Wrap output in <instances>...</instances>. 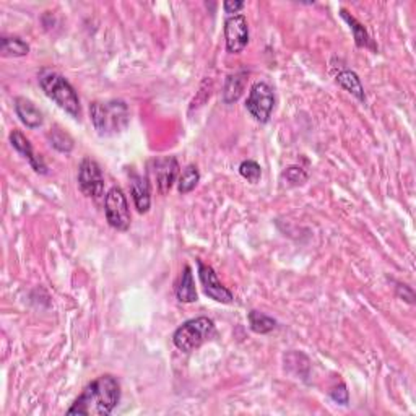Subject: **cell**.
<instances>
[{
    "label": "cell",
    "mask_w": 416,
    "mask_h": 416,
    "mask_svg": "<svg viewBox=\"0 0 416 416\" xmlns=\"http://www.w3.org/2000/svg\"><path fill=\"white\" fill-rule=\"evenodd\" d=\"M15 113L21 122L25 124L28 129H38L43 126L44 117L43 113L38 109V106L33 101L25 98V96H19L15 98Z\"/></svg>",
    "instance_id": "cell-12"
},
{
    "label": "cell",
    "mask_w": 416,
    "mask_h": 416,
    "mask_svg": "<svg viewBox=\"0 0 416 416\" xmlns=\"http://www.w3.org/2000/svg\"><path fill=\"white\" fill-rule=\"evenodd\" d=\"M152 174L157 181V189L161 196H166L172 189L179 174V161L176 157H163L153 159Z\"/></svg>",
    "instance_id": "cell-9"
},
{
    "label": "cell",
    "mask_w": 416,
    "mask_h": 416,
    "mask_svg": "<svg viewBox=\"0 0 416 416\" xmlns=\"http://www.w3.org/2000/svg\"><path fill=\"white\" fill-rule=\"evenodd\" d=\"M38 82L47 98L54 101L60 109H64L72 117H80V114H82L80 98L75 88L70 85V82L64 75L52 69H43L38 75Z\"/></svg>",
    "instance_id": "cell-3"
},
{
    "label": "cell",
    "mask_w": 416,
    "mask_h": 416,
    "mask_svg": "<svg viewBox=\"0 0 416 416\" xmlns=\"http://www.w3.org/2000/svg\"><path fill=\"white\" fill-rule=\"evenodd\" d=\"M330 398L338 405H348L349 402V393L347 391V386L345 384H338L330 391Z\"/></svg>",
    "instance_id": "cell-24"
},
{
    "label": "cell",
    "mask_w": 416,
    "mask_h": 416,
    "mask_svg": "<svg viewBox=\"0 0 416 416\" xmlns=\"http://www.w3.org/2000/svg\"><path fill=\"white\" fill-rule=\"evenodd\" d=\"M397 296L398 298H404L406 303L415 304V293L408 285H397Z\"/></svg>",
    "instance_id": "cell-25"
},
{
    "label": "cell",
    "mask_w": 416,
    "mask_h": 416,
    "mask_svg": "<svg viewBox=\"0 0 416 416\" xmlns=\"http://www.w3.org/2000/svg\"><path fill=\"white\" fill-rule=\"evenodd\" d=\"M47 139H49L51 145L57 152L70 153L73 150V139L67 132L59 129V127H54V129L49 132V135H47Z\"/></svg>",
    "instance_id": "cell-21"
},
{
    "label": "cell",
    "mask_w": 416,
    "mask_h": 416,
    "mask_svg": "<svg viewBox=\"0 0 416 416\" xmlns=\"http://www.w3.org/2000/svg\"><path fill=\"white\" fill-rule=\"evenodd\" d=\"M224 39L229 54H241L249 44V25L244 15L228 16L224 21Z\"/></svg>",
    "instance_id": "cell-8"
},
{
    "label": "cell",
    "mask_w": 416,
    "mask_h": 416,
    "mask_svg": "<svg viewBox=\"0 0 416 416\" xmlns=\"http://www.w3.org/2000/svg\"><path fill=\"white\" fill-rule=\"evenodd\" d=\"M104 213L109 227L117 231L130 228V208L126 194L121 187H111L104 198Z\"/></svg>",
    "instance_id": "cell-6"
},
{
    "label": "cell",
    "mask_w": 416,
    "mask_h": 416,
    "mask_svg": "<svg viewBox=\"0 0 416 416\" xmlns=\"http://www.w3.org/2000/svg\"><path fill=\"white\" fill-rule=\"evenodd\" d=\"M90 117L100 135L111 137L121 134L129 127L130 111L122 100L95 101L90 104Z\"/></svg>",
    "instance_id": "cell-2"
},
{
    "label": "cell",
    "mask_w": 416,
    "mask_h": 416,
    "mask_svg": "<svg viewBox=\"0 0 416 416\" xmlns=\"http://www.w3.org/2000/svg\"><path fill=\"white\" fill-rule=\"evenodd\" d=\"M198 278L203 286V291L210 299L216 301L221 304H231L234 301V294L228 290L223 283L220 281L218 275L215 273V270L210 265H205L198 262Z\"/></svg>",
    "instance_id": "cell-10"
},
{
    "label": "cell",
    "mask_w": 416,
    "mask_h": 416,
    "mask_svg": "<svg viewBox=\"0 0 416 416\" xmlns=\"http://www.w3.org/2000/svg\"><path fill=\"white\" fill-rule=\"evenodd\" d=\"M78 187L86 197L101 198L104 196L103 170L95 159L85 158L78 167Z\"/></svg>",
    "instance_id": "cell-7"
},
{
    "label": "cell",
    "mask_w": 416,
    "mask_h": 416,
    "mask_svg": "<svg viewBox=\"0 0 416 416\" xmlns=\"http://www.w3.org/2000/svg\"><path fill=\"white\" fill-rule=\"evenodd\" d=\"M132 198H134L135 208L139 213H147L152 207V192L150 184L143 176H134L132 179Z\"/></svg>",
    "instance_id": "cell-13"
},
{
    "label": "cell",
    "mask_w": 416,
    "mask_h": 416,
    "mask_svg": "<svg viewBox=\"0 0 416 416\" xmlns=\"http://www.w3.org/2000/svg\"><path fill=\"white\" fill-rule=\"evenodd\" d=\"M283 178L286 179V183H290V185H301L308 181V174L303 171V167L290 166L283 172Z\"/></svg>",
    "instance_id": "cell-23"
},
{
    "label": "cell",
    "mask_w": 416,
    "mask_h": 416,
    "mask_svg": "<svg viewBox=\"0 0 416 416\" xmlns=\"http://www.w3.org/2000/svg\"><path fill=\"white\" fill-rule=\"evenodd\" d=\"M247 321H249V327L252 332L259 335H265L270 334L273 329L277 327V321L273 317L267 316V314L260 312V311H251L247 314Z\"/></svg>",
    "instance_id": "cell-18"
},
{
    "label": "cell",
    "mask_w": 416,
    "mask_h": 416,
    "mask_svg": "<svg viewBox=\"0 0 416 416\" xmlns=\"http://www.w3.org/2000/svg\"><path fill=\"white\" fill-rule=\"evenodd\" d=\"M275 108V91L267 82H255L246 101V109L255 121L267 124Z\"/></svg>",
    "instance_id": "cell-5"
},
{
    "label": "cell",
    "mask_w": 416,
    "mask_h": 416,
    "mask_svg": "<svg viewBox=\"0 0 416 416\" xmlns=\"http://www.w3.org/2000/svg\"><path fill=\"white\" fill-rule=\"evenodd\" d=\"M198 181H200V172H198L197 166L196 165H189L183 171V174H181V178H179V184H178L179 194L185 196V194L192 192V190L197 187Z\"/></svg>",
    "instance_id": "cell-20"
},
{
    "label": "cell",
    "mask_w": 416,
    "mask_h": 416,
    "mask_svg": "<svg viewBox=\"0 0 416 416\" xmlns=\"http://www.w3.org/2000/svg\"><path fill=\"white\" fill-rule=\"evenodd\" d=\"M119 402H121L119 380L114 375L104 374L83 389V392L67 410V415L109 416Z\"/></svg>",
    "instance_id": "cell-1"
},
{
    "label": "cell",
    "mask_w": 416,
    "mask_h": 416,
    "mask_svg": "<svg viewBox=\"0 0 416 416\" xmlns=\"http://www.w3.org/2000/svg\"><path fill=\"white\" fill-rule=\"evenodd\" d=\"M10 143L12 147L19 152L21 157H25L30 161L31 167L38 172V174H47V166L43 161V158L39 154L34 153L33 147H31L30 140L21 134L20 130H13L10 134Z\"/></svg>",
    "instance_id": "cell-11"
},
{
    "label": "cell",
    "mask_w": 416,
    "mask_h": 416,
    "mask_svg": "<svg viewBox=\"0 0 416 416\" xmlns=\"http://www.w3.org/2000/svg\"><path fill=\"white\" fill-rule=\"evenodd\" d=\"M337 83L345 91H348L349 95L355 96L358 101L365 103L366 101L365 86H362L360 77H358L353 70H342V72L337 75Z\"/></svg>",
    "instance_id": "cell-16"
},
{
    "label": "cell",
    "mask_w": 416,
    "mask_h": 416,
    "mask_svg": "<svg viewBox=\"0 0 416 416\" xmlns=\"http://www.w3.org/2000/svg\"><path fill=\"white\" fill-rule=\"evenodd\" d=\"M246 82H247V73L246 72H236L233 75H229L227 78V83H224L223 88V101L227 104H233L241 98L242 91L246 88Z\"/></svg>",
    "instance_id": "cell-15"
},
{
    "label": "cell",
    "mask_w": 416,
    "mask_h": 416,
    "mask_svg": "<svg viewBox=\"0 0 416 416\" xmlns=\"http://www.w3.org/2000/svg\"><path fill=\"white\" fill-rule=\"evenodd\" d=\"M215 335V322L208 317H196L184 322L172 335L174 347L184 353L200 348Z\"/></svg>",
    "instance_id": "cell-4"
},
{
    "label": "cell",
    "mask_w": 416,
    "mask_h": 416,
    "mask_svg": "<svg viewBox=\"0 0 416 416\" xmlns=\"http://www.w3.org/2000/svg\"><path fill=\"white\" fill-rule=\"evenodd\" d=\"M239 174L249 181L251 184H257L260 178H262V167L254 159H246L239 165Z\"/></svg>",
    "instance_id": "cell-22"
},
{
    "label": "cell",
    "mask_w": 416,
    "mask_h": 416,
    "mask_svg": "<svg viewBox=\"0 0 416 416\" xmlns=\"http://www.w3.org/2000/svg\"><path fill=\"white\" fill-rule=\"evenodd\" d=\"M30 52L28 43L16 36H3L0 41V54L3 57H23Z\"/></svg>",
    "instance_id": "cell-17"
},
{
    "label": "cell",
    "mask_w": 416,
    "mask_h": 416,
    "mask_svg": "<svg viewBox=\"0 0 416 416\" xmlns=\"http://www.w3.org/2000/svg\"><path fill=\"white\" fill-rule=\"evenodd\" d=\"M246 3L244 2H233V0H227V2L223 3V8L224 12L229 13V15L233 16V13H239L244 8Z\"/></svg>",
    "instance_id": "cell-26"
},
{
    "label": "cell",
    "mask_w": 416,
    "mask_h": 416,
    "mask_svg": "<svg viewBox=\"0 0 416 416\" xmlns=\"http://www.w3.org/2000/svg\"><path fill=\"white\" fill-rule=\"evenodd\" d=\"M176 296L181 303L190 304L196 303L197 301V288H196V281H194V275H192V268L189 265H185L183 273H181L179 283L176 286Z\"/></svg>",
    "instance_id": "cell-14"
},
{
    "label": "cell",
    "mask_w": 416,
    "mask_h": 416,
    "mask_svg": "<svg viewBox=\"0 0 416 416\" xmlns=\"http://www.w3.org/2000/svg\"><path fill=\"white\" fill-rule=\"evenodd\" d=\"M340 16H342V19L349 25V30H351L356 46L358 47H369L371 38H369V34H367V31H366L365 26H362L360 23V21H358L355 19V16L349 15V13L347 10H345V8H342V10H340Z\"/></svg>",
    "instance_id": "cell-19"
}]
</instances>
